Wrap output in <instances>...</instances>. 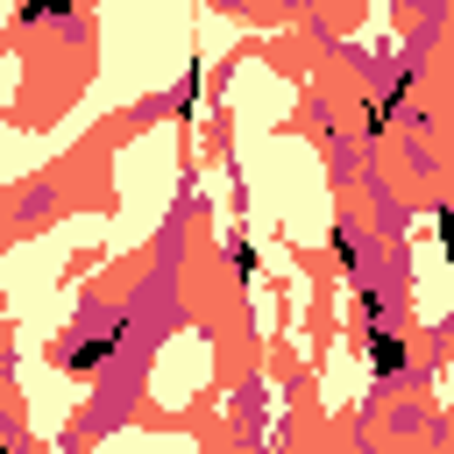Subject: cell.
<instances>
[{"instance_id":"6da1fadb","label":"cell","mask_w":454,"mask_h":454,"mask_svg":"<svg viewBox=\"0 0 454 454\" xmlns=\"http://www.w3.org/2000/svg\"><path fill=\"white\" fill-rule=\"evenodd\" d=\"M369 362H376V376H390V369H404V348H397L390 333H376V348H369Z\"/></svg>"},{"instance_id":"3957f363","label":"cell","mask_w":454,"mask_h":454,"mask_svg":"<svg viewBox=\"0 0 454 454\" xmlns=\"http://www.w3.org/2000/svg\"><path fill=\"white\" fill-rule=\"evenodd\" d=\"M440 248H447V270H454V213H440Z\"/></svg>"},{"instance_id":"7a4b0ae2","label":"cell","mask_w":454,"mask_h":454,"mask_svg":"<svg viewBox=\"0 0 454 454\" xmlns=\"http://www.w3.org/2000/svg\"><path fill=\"white\" fill-rule=\"evenodd\" d=\"M106 355H114V340H85V348H78V355H71V369H99V362H106Z\"/></svg>"}]
</instances>
